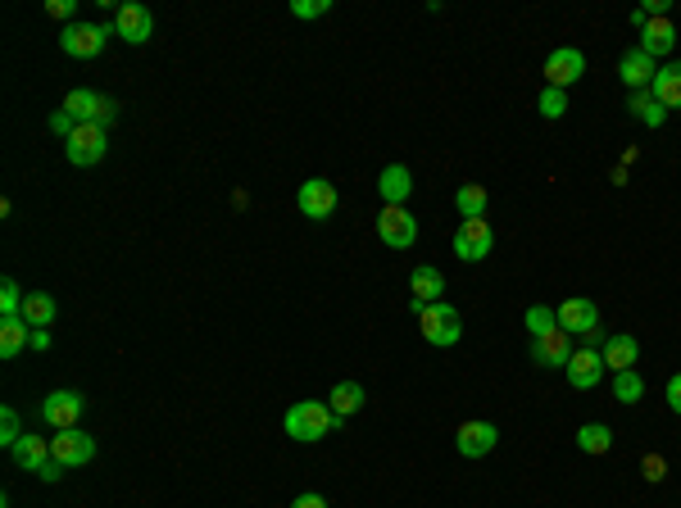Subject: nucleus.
I'll return each instance as SVG.
<instances>
[{
	"mask_svg": "<svg viewBox=\"0 0 681 508\" xmlns=\"http://www.w3.org/2000/svg\"><path fill=\"white\" fill-rule=\"evenodd\" d=\"M282 427H287L291 440H305V445H314V440H323L327 431L346 427V422L336 418V413L327 409L323 400H296L287 413H282Z\"/></svg>",
	"mask_w": 681,
	"mask_h": 508,
	"instance_id": "obj_1",
	"label": "nucleus"
},
{
	"mask_svg": "<svg viewBox=\"0 0 681 508\" xmlns=\"http://www.w3.org/2000/svg\"><path fill=\"white\" fill-rule=\"evenodd\" d=\"M418 332H423L427 345H436V350H450V345L464 341V313L454 309V304L436 300V304H427V309L418 313Z\"/></svg>",
	"mask_w": 681,
	"mask_h": 508,
	"instance_id": "obj_2",
	"label": "nucleus"
},
{
	"mask_svg": "<svg viewBox=\"0 0 681 508\" xmlns=\"http://www.w3.org/2000/svg\"><path fill=\"white\" fill-rule=\"evenodd\" d=\"M377 236H382V245H391V250H409V245L418 241V218L409 214L405 205H382V214H377Z\"/></svg>",
	"mask_w": 681,
	"mask_h": 508,
	"instance_id": "obj_3",
	"label": "nucleus"
},
{
	"mask_svg": "<svg viewBox=\"0 0 681 508\" xmlns=\"http://www.w3.org/2000/svg\"><path fill=\"white\" fill-rule=\"evenodd\" d=\"M495 250V232L486 218H464L459 232H454V254L464 259V264H482L486 254Z\"/></svg>",
	"mask_w": 681,
	"mask_h": 508,
	"instance_id": "obj_4",
	"label": "nucleus"
},
{
	"mask_svg": "<svg viewBox=\"0 0 681 508\" xmlns=\"http://www.w3.org/2000/svg\"><path fill=\"white\" fill-rule=\"evenodd\" d=\"M105 150H109V141H105V127H100V123H78V132L64 141V155H69L73 168L100 164V159H105Z\"/></svg>",
	"mask_w": 681,
	"mask_h": 508,
	"instance_id": "obj_5",
	"label": "nucleus"
},
{
	"mask_svg": "<svg viewBox=\"0 0 681 508\" xmlns=\"http://www.w3.org/2000/svg\"><path fill=\"white\" fill-rule=\"evenodd\" d=\"M582 73H586V55L577 46H559V50L545 55V87L568 91V87L582 82Z\"/></svg>",
	"mask_w": 681,
	"mask_h": 508,
	"instance_id": "obj_6",
	"label": "nucleus"
},
{
	"mask_svg": "<svg viewBox=\"0 0 681 508\" xmlns=\"http://www.w3.org/2000/svg\"><path fill=\"white\" fill-rule=\"evenodd\" d=\"M50 459H60L64 468H82V463L96 459V436H87L82 427L55 431V436H50Z\"/></svg>",
	"mask_w": 681,
	"mask_h": 508,
	"instance_id": "obj_7",
	"label": "nucleus"
},
{
	"mask_svg": "<svg viewBox=\"0 0 681 508\" xmlns=\"http://www.w3.org/2000/svg\"><path fill=\"white\" fill-rule=\"evenodd\" d=\"M336 186L327 182V177H309V182H300V191H296V205H300V214L305 218H314V223H327V218L336 214Z\"/></svg>",
	"mask_w": 681,
	"mask_h": 508,
	"instance_id": "obj_8",
	"label": "nucleus"
},
{
	"mask_svg": "<svg viewBox=\"0 0 681 508\" xmlns=\"http://www.w3.org/2000/svg\"><path fill=\"white\" fill-rule=\"evenodd\" d=\"M495 445H500V427L486 422V418H473V422H464V427L454 431V450L464 454V459H486Z\"/></svg>",
	"mask_w": 681,
	"mask_h": 508,
	"instance_id": "obj_9",
	"label": "nucleus"
},
{
	"mask_svg": "<svg viewBox=\"0 0 681 508\" xmlns=\"http://www.w3.org/2000/svg\"><path fill=\"white\" fill-rule=\"evenodd\" d=\"M150 32H155V14H150L146 5L128 0V5H119V10H114V37H123L128 46H146Z\"/></svg>",
	"mask_w": 681,
	"mask_h": 508,
	"instance_id": "obj_10",
	"label": "nucleus"
},
{
	"mask_svg": "<svg viewBox=\"0 0 681 508\" xmlns=\"http://www.w3.org/2000/svg\"><path fill=\"white\" fill-rule=\"evenodd\" d=\"M109 32L100 28V23H69V28L60 32V50L73 59H96L100 50H105Z\"/></svg>",
	"mask_w": 681,
	"mask_h": 508,
	"instance_id": "obj_11",
	"label": "nucleus"
},
{
	"mask_svg": "<svg viewBox=\"0 0 681 508\" xmlns=\"http://www.w3.org/2000/svg\"><path fill=\"white\" fill-rule=\"evenodd\" d=\"M78 418H82V395L78 391H50L46 404H41V422H46L50 431L78 427Z\"/></svg>",
	"mask_w": 681,
	"mask_h": 508,
	"instance_id": "obj_12",
	"label": "nucleus"
},
{
	"mask_svg": "<svg viewBox=\"0 0 681 508\" xmlns=\"http://www.w3.org/2000/svg\"><path fill=\"white\" fill-rule=\"evenodd\" d=\"M554 313H559V327H563L568 336H586L591 327H600V309H595V300H586V295L563 300Z\"/></svg>",
	"mask_w": 681,
	"mask_h": 508,
	"instance_id": "obj_13",
	"label": "nucleus"
},
{
	"mask_svg": "<svg viewBox=\"0 0 681 508\" xmlns=\"http://www.w3.org/2000/svg\"><path fill=\"white\" fill-rule=\"evenodd\" d=\"M654 73H659V59H650L641 46H632L627 55L618 59V78L627 82L632 91H650L654 87Z\"/></svg>",
	"mask_w": 681,
	"mask_h": 508,
	"instance_id": "obj_14",
	"label": "nucleus"
},
{
	"mask_svg": "<svg viewBox=\"0 0 681 508\" xmlns=\"http://www.w3.org/2000/svg\"><path fill=\"white\" fill-rule=\"evenodd\" d=\"M568 381H573V391H595L604 381V359H600V350H573V359H568Z\"/></svg>",
	"mask_w": 681,
	"mask_h": 508,
	"instance_id": "obj_15",
	"label": "nucleus"
},
{
	"mask_svg": "<svg viewBox=\"0 0 681 508\" xmlns=\"http://www.w3.org/2000/svg\"><path fill=\"white\" fill-rule=\"evenodd\" d=\"M568 359H573V336L563 332V327L532 341V363L536 368H568Z\"/></svg>",
	"mask_w": 681,
	"mask_h": 508,
	"instance_id": "obj_16",
	"label": "nucleus"
},
{
	"mask_svg": "<svg viewBox=\"0 0 681 508\" xmlns=\"http://www.w3.org/2000/svg\"><path fill=\"white\" fill-rule=\"evenodd\" d=\"M409 291H414V313H423L427 304L441 300L445 273H441V268H432V264H418L414 273H409Z\"/></svg>",
	"mask_w": 681,
	"mask_h": 508,
	"instance_id": "obj_17",
	"label": "nucleus"
},
{
	"mask_svg": "<svg viewBox=\"0 0 681 508\" xmlns=\"http://www.w3.org/2000/svg\"><path fill=\"white\" fill-rule=\"evenodd\" d=\"M600 359H604V368H609V372H627V368H636V359H641V341H636V336H627V332H618V336H609V341H604Z\"/></svg>",
	"mask_w": 681,
	"mask_h": 508,
	"instance_id": "obj_18",
	"label": "nucleus"
},
{
	"mask_svg": "<svg viewBox=\"0 0 681 508\" xmlns=\"http://www.w3.org/2000/svg\"><path fill=\"white\" fill-rule=\"evenodd\" d=\"M377 191H382V205H405L409 191H414V173L405 164H386L377 177Z\"/></svg>",
	"mask_w": 681,
	"mask_h": 508,
	"instance_id": "obj_19",
	"label": "nucleus"
},
{
	"mask_svg": "<svg viewBox=\"0 0 681 508\" xmlns=\"http://www.w3.org/2000/svg\"><path fill=\"white\" fill-rule=\"evenodd\" d=\"M636 46H641L650 59H663L672 46H677V28H672L668 19H650L641 28V41H636Z\"/></svg>",
	"mask_w": 681,
	"mask_h": 508,
	"instance_id": "obj_20",
	"label": "nucleus"
},
{
	"mask_svg": "<svg viewBox=\"0 0 681 508\" xmlns=\"http://www.w3.org/2000/svg\"><path fill=\"white\" fill-rule=\"evenodd\" d=\"M364 400H368V395H364V386H359V381H336L332 395H327V409L346 422V418H355V413L364 409Z\"/></svg>",
	"mask_w": 681,
	"mask_h": 508,
	"instance_id": "obj_21",
	"label": "nucleus"
},
{
	"mask_svg": "<svg viewBox=\"0 0 681 508\" xmlns=\"http://www.w3.org/2000/svg\"><path fill=\"white\" fill-rule=\"evenodd\" d=\"M10 459L19 463L23 472H41V468L50 463V440H46V436H23L19 445L10 450Z\"/></svg>",
	"mask_w": 681,
	"mask_h": 508,
	"instance_id": "obj_22",
	"label": "nucleus"
},
{
	"mask_svg": "<svg viewBox=\"0 0 681 508\" xmlns=\"http://www.w3.org/2000/svg\"><path fill=\"white\" fill-rule=\"evenodd\" d=\"M654 100H659L663 109H681V59L677 64H663L659 73H654Z\"/></svg>",
	"mask_w": 681,
	"mask_h": 508,
	"instance_id": "obj_23",
	"label": "nucleus"
},
{
	"mask_svg": "<svg viewBox=\"0 0 681 508\" xmlns=\"http://www.w3.org/2000/svg\"><path fill=\"white\" fill-rule=\"evenodd\" d=\"M64 109L73 114V123H100V109H105V96H96V91L78 87L64 96Z\"/></svg>",
	"mask_w": 681,
	"mask_h": 508,
	"instance_id": "obj_24",
	"label": "nucleus"
},
{
	"mask_svg": "<svg viewBox=\"0 0 681 508\" xmlns=\"http://www.w3.org/2000/svg\"><path fill=\"white\" fill-rule=\"evenodd\" d=\"M32 341V327L23 323V318H0V359H14V354H23Z\"/></svg>",
	"mask_w": 681,
	"mask_h": 508,
	"instance_id": "obj_25",
	"label": "nucleus"
},
{
	"mask_svg": "<svg viewBox=\"0 0 681 508\" xmlns=\"http://www.w3.org/2000/svg\"><path fill=\"white\" fill-rule=\"evenodd\" d=\"M55 313H60V304H55V295H46V291H32L28 300H23V323L28 327H50L55 323Z\"/></svg>",
	"mask_w": 681,
	"mask_h": 508,
	"instance_id": "obj_26",
	"label": "nucleus"
},
{
	"mask_svg": "<svg viewBox=\"0 0 681 508\" xmlns=\"http://www.w3.org/2000/svg\"><path fill=\"white\" fill-rule=\"evenodd\" d=\"M627 109H632V118H636V123H645V127H663V123H668V109L654 100V91H632Z\"/></svg>",
	"mask_w": 681,
	"mask_h": 508,
	"instance_id": "obj_27",
	"label": "nucleus"
},
{
	"mask_svg": "<svg viewBox=\"0 0 681 508\" xmlns=\"http://www.w3.org/2000/svg\"><path fill=\"white\" fill-rule=\"evenodd\" d=\"M454 209H459V218H486V186L464 182L454 191Z\"/></svg>",
	"mask_w": 681,
	"mask_h": 508,
	"instance_id": "obj_28",
	"label": "nucleus"
},
{
	"mask_svg": "<svg viewBox=\"0 0 681 508\" xmlns=\"http://www.w3.org/2000/svg\"><path fill=\"white\" fill-rule=\"evenodd\" d=\"M577 450L582 454H609L613 450V431L604 427V422H586V427H577Z\"/></svg>",
	"mask_w": 681,
	"mask_h": 508,
	"instance_id": "obj_29",
	"label": "nucleus"
},
{
	"mask_svg": "<svg viewBox=\"0 0 681 508\" xmlns=\"http://www.w3.org/2000/svg\"><path fill=\"white\" fill-rule=\"evenodd\" d=\"M613 400L618 404H641L645 400V377L636 368L613 372Z\"/></svg>",
	"mask_w": 681,
	"mask_h": 508,
	"instance_id": "obj_30",
	"label": "nucleus"
},
{
	"mask_svg": "<svg viewBox=\"0 0 681 508\" xmlns=\"http://www.w3.org/2000/svg\"><path fill=\"white\" fill-rule=\"evenodd\" d=\"M523 323H527V332H532V341H536V336L559 332V313H554L550 304H532V309L523 313Z\"/></svg>",
	"mask_w": 681,
	"mask_h": 508,
	"instance_id": "obj_31",
	"label": "nucleus"
},
{
	"mask_svg": "<svg viewBox=\"0 0 681 508\" xmlns=\"http://www.w3.org/2000/svg\"><path fill=\"white\" fill-rule=\"evenodd\" d=\"M23 436H28V431H23V422H19V409H14V404H5V409H0V445H5V450H14Z\"/></svg>",
	"mask_w": 681,
	"mask_h": 508,
	"instance_id": "obj_32",
	"label": "nucleus"
},
{
	"mask_svg": "<svg viewBox=\"0 0 681 508\" xmlns=\"http://www.w3.org/2000/svg\"><path fill=\"white\" fill-rule=\"evenodd\" d=\"M23 300H28V295H23V286L14 282V277H5V282H0V318H19Z\"/></svg>",
	"mask_w": 681,
	"mask_h": 508,
	"instance_id": "obj_33",
	"label": "nucleus"
},
{
	"mask_svg": "<svg viewBox=\"0 0 681 508\" xmlns=\"http://www.w3.org/2000/svg\"><path fill=\"white\" fill-rule=\"evenodd\" d=\"M536 109H541V118H563L568 114V91H559V87H545L541 91V100H536Z\"/></svg>",
	"mask_w": 681,
	"mask_h": 508,
	"instance_id": "obj_34",
	"label": "nucleus"
},
{
	"mask_svg": "<svg viewBox=\"0 0 681 508\" xmlns=\"http://www.w3.org/2000/svg\"><path fill=\"white\" fill-rule=\"evenodd\" d=\"M332 10V0H291V14L296 19H323Z\"/></svg>",
	"mask_w": 681,
	"mask_h": 508,
	"instance_id": "obj_35",
	"label": "nucleus"
},
{
	"mask_svg": "<svg viewBox=\"0 0 681 508\" xmlns=\"http://www.w3.org/2000/svg\"><path fill=\"white\" fill-rule=\"evenodd\" d=\"M50 132H55V137H64V141L78 132V123H73L69 109H55V114H50Z\"/></svg>",
	"mask_w": 681,
	"mask_h": 508,
	"instance_id": "obj_36",
	"label": "nucleus"
},
{
	"mask_svg": "<svg viewBox=\"0 0 681 508\" xmlns=\"http://www.w3.org/2000/svg\"><path fill=\"white\" fill-rule=\"evenodd\" d=\"M73 10H78V0H46V14L50 19H64V28H69Z\"/></svg>",
	"mask_w": 681,
	"mask_h": 508,
	"instance_id": "obj_37",
	"label": "nucleus"
},
{
	"mask_svg": "<svg viewBox=\"0 0 681 508\" xmlns=\"http://www.w3.org/2000/svg\"><path fill=\"white\" fill-rule=\"evenodd\" d=\"M663 400H668V409L681 418V372H672L668 386H663Z\"/></svg>",
	"mask_w": 681,
	"mask_h": 508,
	"instance_id": "obj_38",
	"label": "nucleus"
},
{
	"mask_svg": "<svg viewBox=\"0 0 681 508\" xmlns=\"http://www.w3.org/2000/svg\"><path fill=\"white\" fill-rule=\"evenodd\" d=\"M663 454H645V463H641V472H645V481H663Z\"/></svg>",
	"mask_w": 681,
	"mask_h": 508,
	"instance_id": "obj_39",
	"label": "nucleus"
},
{
	"mask_svg": "<svg viewBox=\"0 0 681 508\" xmlns=\"http://www.w3.org/2000/svg\"><path fill=\"white\" fill-rule=\"evenodd\" d=\"M64 472H69V468H64V463H60V459H50V463H46V468H41V472H37V477H41V481H60V477H64Z\"/></svg>",
	"mask_w": 681,
	"mask_h": 508,
	"instance_id": "obj_40",
	"label": "nucleus"
},
{
	"mask_svg": "<svg viewBox=\"0 0 681 508\" xmlns=\"http://www.w3.org/2000/svg\"><path fill=\"white\" fill-rule=\"evenodd\" d=\"M604 341H609V336H604V327H591V332H586L582 350H604Z\"/></svg>",
	"mask_w": 681,
	"mask_h": 508,
	"instance_id": "obj_41",
	"label": "nucleus"
},
{
	"mask_svg": "<svg viewBox=\"0 0 681 508\" xmlns=\"http://www.w3.org/2000/svg\"><path fill=\"white\" fill-rule=\"evenodd\" d=\"M291 508H327V499L323 495H296L291 499Z\"/></svg>",
	"mask_w": 681,
	"mask_h": 508,
	"instance_id": "obj_42",
	"label": "nucleus"
},
{
	"mask_svg": "<svg viewBox=\"0 0 681 508\" xmlns=\"http://www.w3.org/2000/svg\"><path fill=\"white\" fill-rule=\"evenodd\" d=\"M32 350H50V332H46V327H32Z\"/></svg>",
	"mask_w": 681,
	"mask_h": 508,
	"instance_id": "obj_43",
	"label": "nucleus"
},
{
	"mask_svg": "<svg viewBox=\"0 0 681 508\" xmlns=\"http://www.w3.org/2000/svg\"><path fill=\"white\" fill-rule=\"evenodd\" d=\"M114 114H119V105H114V100L105 96V109H100V127H105V123H114Z\"/></svg>",
	"mask_w": 681,
	"mask_h": 508,
	"instance_id": "obj_44",
	"label": "nucleus"
}]
</instances>
